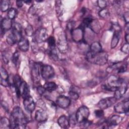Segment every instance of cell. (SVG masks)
Returning <instances> with one entry per match:
<instances>
[{
  "label": "cell",
  "mask_w": 129,
  "mask_h": 129,
  "mask_svg": "<svg viewBox=\"0 0 129 129\" xmlns=\"http://www.w3.org/2000/svg\"><path fill=\"white\" fill-rule=\"evenodd\" d=\"M11 128H24L26 127L28 119L23 110L19 107L16 106L13 109L10 118Z\"/></svg>",
  "instance_id": "cell-1"
},
{
  "label": "cell",
  "mask_w": 129,
  "mask_h": 129,
  "mask_svg": "<svg viewBox=\"0 0 129 129\" xmlns=\"http://www.w3.org/2000/svg\"><path fill=\"white\" fill-rule=\"evenodd\" d=\"M108 57L107 53L103 51L97 53H93L88 51L86 55V59L89 62L99 66L105 64L107 62Z\"/></svg>",
  "instance_id": "cell-2"
},
{
  "label": "cell",
  "mask_w": 129,
  "mask_h": 129,
  "mask_svg": "<svg viewBox=\"0 0 129 129\" xmlns=\"http://www.w3.org/2000/svg\"><path fill=\"white\" fill-rule=\"evenodd\" d=\"M12 29L11 33L7 37V42L10 45L18 43L22 38V27L20 24L13 23Z\"/></svg>",
  "instance_id": "cell-3"
},
{
  "label": "cell",
  "mask_w": 129,
  "mask_h": 129,
  "mask_svg": "<svg viewBox=\"0 0 129 129\" xmlns=\"http://www.w3.org/2000/svg\"><path fill=\"white\" fill-rule=\"evenodd\" d=\"M124 80L115 75L110 76L107 79V84L103 85V88L110 91H115Z\"/></svg>",
  "instance_id": "cell-4"
},
{
  "label": "cell",
  "mask_w": 129,
  "mask_h": 129,
  "mask_svg": "<svg viewBox=\"0 0 129 129\" xmlns=\"http://www.w3.org/2000/svg\"><path fill=\"white\" fill-rule=\"evenodd\" d=\"M90 111L89 108L85 106H82L79 108L76 113V120L78 122L82 123L88 119Z\"/></svg>",
  "instance_id": "cell-5"
},
{
  "label": "cell",
  "mask_w": 129,
  "mask_h": 129,
  "mask_svg": "<svg viewBox=\"0 0 129 129\" xmlns=\"http://www.w3.org/2000/svg\"><path fill=\"white\" fill-rule=\"evenodd\" d=\"M129 100L125 99L120 102L117 103L114 107V111L118 113L128 114L129 110Z\"/></svg>",
  "instance_id": "cell-6"
},
{
  "label": "cell",
  "mask_w": 129,
  "mask_h": 129,
  "mask_svg": "<svg viewBox=\"0 0 129 129\" xmlns=\"http://www.w3.org/2000/svg\"><path fill=\"white\" fill-rule=\"evenodd\" d=\"M55 72L52 67L48 64H45L41 66V76L44 80H49L53 78Z\"/></svg>",
  "instance_id": "cell-7"
},
{
  "label": "cell",
  "mask_w": 129,
  "mask_h": 129,
  "mask_svg": "<svg viewBox=\"0 0 129 129\" xmlns=\"http://www.w3.org/2000/svg\"><path fill=\"white\" fill-rule=\"evenodd\" d=\"M34 40L37 43H42L47 40V33L45 28H40L37 29L33 34Z\"/></svg>",
  "instance_id": "cell-8"
},
{
  "label": "cell",
  "mask_w": 129,
  "mask_h": 129,
  "mask_svg": "<svg viewBox=\"0 0 129 129\" xmlns=\"http://www.w3.org/2000/svg\"><path fill=\"white\" fill-rule=\"evenodd\" d=\"M117 100L113 96L110 97L100 100L97 104V106L101 109H105L114 104Z\"/></svg>",
  "instance_id": "cell-9"
},
{
  "label": "cell",
  "mask_w": 129,
  "mask_h": 129,
  "mask_svg": "<svg viewBox=\"0 0 129 129\" xmlns=\"http://www.w3.org/2000/svg\"><path fill=\"white\" fill-rule=\"evenodd\" d=\"M41 67L38 63H34L31 68V77L33 82L37 84L40 81V76L41 74Z\"/></svg>",
  "instance_id": "cell-10"
},
{
  "label": "cell",
  "mask_w": 129,
  "mask_h": 129,
  "mask_svg": "<svg viewBox=\"0 0 129 129\" xmlns=\"http://www.w3.org/2000/svg\"><path fill=\"white\" fill-rule=\"evenodd\" d=\"M16 91L18 97L22 96L23 98H25L30 96L29 86L24 81L22 82L19 88L16 90Z\"/></svg>",
  "instance_id": "cell-11"
},
{
  "label": "cell",
  "mask_w": 129,
  "mask_h": 129,
  "mask_svg": "<svg viewBox=\"0 0 129 129\" xmlns=\"http://www.w3.org/2000/svg\"><path fill=\"white\" fill-rule=\"evenodd\" d=\"M84 30L83 29L79 27L76 29H73L71 32L72 39L76 42H80L83 40L84 35Z\"/></svg>",
  "instance_id": "cell-12"
},
{
  "label": "cell",
  "mask_w": 129,
  "mask_h": 129,
  "mask_svg": "<svg viewBox=\"0 0 129 129\" xmlns=\"http://www.w3.org/2000/svg\"><path fill=\"white\" fill-rule=\"evenodd\" d=\"M56 104L61 108H68L71 104L70 98L64 95H60L57 97L55 101Z\"/></svg>",
  "instance_id": "cell-13"
},
{
  "label": "cell",
  "mask_w": 129,
  "mask_h": 129,
  "mask_svg": "<svg viewBox=\"0 0 129 129\" xmlns=\"http://www.w3.org/2000/svg\"><path fill=\"white\" fill-rule=\"evenodd\" d=\"M23 105L25 109L28 112H32L35 108V103L33 99L30 96L24 98Z\"/></svg>",
  "instance_id": "cell-14"
},
{
  "label": "cell",
  "mask_w": 129,
  "mask_h": 129,
  "mask_svg": "<svg viewBox=\"0 0 129 129\" xmlns=\"http://www.w3.org/2000/svg\"><path fill=\"white\" fill-rule=\"evenodd\" d=\"M127 90V83L124 81L121 85L118 87L114 91V97L118 100L120 99L125 93Z\"/></svg>",
  "instance_id": "cell-15"
},
{
  "label": "cell",
  "mask_w": 129,
  "mask_h": 129,
  "mask_svg": "<svg viewBox=\"0 0 129 129\" xmlns=\"http://www.w3.org/2000/svg\"><path fill=\"white\" fill-rule=\"evenodd\" d=\"M35 118V120L39 122H43L47 120L48 114L44 110L39 109L36 111Z\"/></svg>",
  "instance_id": "cell-16"
},
{
  "label": "cell",
  "mask_w": 129,
  "mask_h": 129,
  "mask_svg": "<svg viewBox=\"0 0 129 129\" xmlns=\"http://www.w3.org/2000/svg\"><path fill=\"white\" fill-rule=\"evenodd\" d=\"M122 120V118L121 116L117 115H114L109 118L106 122L107 125L109 127L117 125L121 122Z\"/></svg>",
  "instance_id": "cell-17"
},
{
  "label": "cell",
  "mask_w": 129,
  "mask_h": 129,
  "mask_svg": "<svg viewBox=\"0 0 129 129\" xmlns=\"http://www.w3.org/2000/svg\"><path fill=\"white\" fill-rule=\"evenodd\" d=\"M13 23L12 20L8 18H4L1 21V28L2 33L6 31L9 30L12 28Z\"/></svg>",
  "instance_id": "cell-18"
},
{
  "label": "cell",
  "mask_w": 129,
  "mask_h": 129,
  "mask_svg": "<svg viewBox=\"0 0 129 129\" xmlns=\"http://www.w3.org/2000/svg\"><path fill=\"white\" fill-rule=\"evenodd\" d=\"M1 83L2 85L5 87L9 86L10 85L8 74L7 71L2 67L1 69Z\"/></svg>",
  "instance_id": "cell-19"
},
{
  "label": "cell",
  "mask_w": 129,
  "mask_h": 129,
  "mask_svg": "<svg viewBox=\"0 0 129 129\" xmlns=\"http://www.w3.org/2000/svg\"><path fill=\"white\" fill-rule=\"evenodd\" d=\"M57 123L59 126L62 128H68L70 125L69 118L64 115H62L58 118Z\"/></svg>",
  "instance_id": "cell-20"
},
{
  "label": "cell",
  "mask_w": 129,
  "mask_h": 129,
  "mask_svg": "<svg viewBox=\"0 0 129 129\" xmlns=\"http://www.w3.org/2000/svg\"><path fill=\"white\" fill-rule=\"evenodd\" d=\"M18 45L20 50L26 52L29 50V42L27 38L22 37L18 43Z\"/></svg>",
  "instance_id": "cell-21"
},
{
  "label": "cell",
  "mask_w": 129,
  "mask_h": 129,
  "mask_svg": "<svg viewBox=\"0 0 129 129\" xmlns=\"http://www.w3.org/2000/svg\"><path fill=\"white\" fill-rule=\"evenodd\" d=\"M120 30L114 31V33L111 41V48H114L117 45L119 40V37H120Z\"/></svg>",
  "instance_id": "cell-22"
},
{
  "label": "cell",
  "mask_w": 129,
  "mask_h": 129,
  "mask_svg": "<svg viewBox=\"0 0 129 129\" xmlns=\"http://www.w3.org/2000/svg\"><path fill=\"white\" fill-rule=\"evenodd\" d=\"M78 87L75 86H72L69 92V95L70 97L74 100H77L79 97V89H77Z\"/></svg>",
  "instance_id": "cell-23"
},
{
  "label": "cell",
  "mask_w": 129,
  "mask_h": 129,
  "mask_svg": "<svg viewBox=\"0 0 129 129\" xmlns=\"http://www.w3.org/2000/svg\"><path fill=\"white\" fill-rule=\"evenodd\" d=\"M89 51L93 53L100 52L102 51V46L98 42H94L91 44L90 46V50Z\"/></svg>",
  "instance_id": "cell-24"
},
{
  "label": "cell",
  "mask_w": 129,
  "mask_h": 129,
  "mask_svg": "<svg viewBox=\"0 0 129 129\" xmlns=\"http://www.w3.org/2000/svg\"><path fill=\"white\" fill-rule=\"evenodd\" d=\"M43 87L46 91L50 92L56 90L57 87V86L54 82H47L44 84Z\"/></svg>",
  "instance_id": "cell-25"
},
{
  "label": "cell",
  "mask_w": 129,
  "mask_h": 129,
  "mask_svg": "<svg viewBox=\"0 0 129 129\" xmlns=\"http://www.w3.org/2000/svg\"><path fill=\"white\" fill-rule=\"evenodd\" d=\"M0 127L1 128H11L10 120L6 117H2L0 120Z\"/></svg>",
  "instance_id": "cell-26"
},
{
  "label": "cell",
  "mask_w": 129,
  "mask_h": 129,
  "mask_svg": "<svg viewBox=\"0 0 129 129\" xmlns=\"http://www.w3.org/2000/svg\"><path fill=\"white\" fill-rule=\"evenodd\" d=\"M10 2L9 0H2L1 1L0 8L2 12H5L9 11L10 9Z\"/></svg>",
  "instance_id": "cell-27"
},
{
  "label": "cell",
  "mask_w": 129,
  "mask_h": 129,
  "mask_svg": "<svg viewBox=\"0 0 129 129\" xmlns=\"http://www.w3.org/2000/svg\"><path fill=\"white\" fill-rule=\"evenodd\" d=\"M58 47L60 51H65L67 49V43L66 40L63 38H60L58 41Z\"/></svg>",
  "instance_id": "cell-28"
},
{
  "label": "cell",
  "mask_w": 129,
  "mask_h": 129,
  "mask_svg": "<svg viewBox=\"0 0 129 129\" xmlns=\"http://www.w3.org/2000/svg\"><path fill=\"white\" fill-rule=\"evenodd\" d=\"M13 85L15 87V89L17 90V89L19 88L21 83H22L23 81L22 80L21 77L19 75H16L13 78Z\"/></svg>",
  "instance_id": "cell-29"
},
{
  "label": "cell",
  "mask_w": 129,
  "mask_h": 129,
  "mask_svg": "<svg viewBox=\"0 0 129 129\" xmlns=\"http://www.w3.org/2000/svg\"><path fill=\"white\" fill-rule=\"evenodd\" d=\"M17 15V11L14 8H10L8 12V18L11 20L14 19Z\"/></svg>",
  "instance_id": "cell-30"
},
{
  "label": "cell",
  "mask_w": 129,
  "mask_h": 129,
  "mask_svg": "<svg viewBox=\"0 0 129 129\" xmlns=\"http://www.w3.org/2000/svg\"><path fill=\"white\" fill-rule=\"evenodd\" d=\"M47 42L50 48H54L55 47V40L53 36H49L48 37Z\"/></svg>",
  "instance_id": "cell-31"
},
{
  "label": "cell",
  "mask_w": 129,
  "mask_h": 129,
  "mask_svg": "<svg viewBox=\"0 0 129 129\" xmlns=\"http://www.w3.org/2000/svg\"><path fill=\"white\" fill-rule=\"evenodd\" d=\"M99 15L102 18H106L109 16V13L107 9L104 8L101 9V10L99 12Z\"/></svg>",
  "instance_id": "cell-32"
},
{
  "label": "cell",
  "mask_w": 129,
  "mask_h": 129,
  "mask_svg": "<svg viewBox=\"0 0 129 129\" xmlns=\"http://www.w3.org/2000/svg\"><path fill=\"white\" fill-rule=\"evenodd\" d=\"M19 56H20L19 52L17 50L14 53V54L12 57V61L15 64H17V62L19 58Z\"/></svg>",
  "instance_id": "cell-33"
},
{
  "label": "cell",
  "mask_w": 129,
  "mask_h": 129,
  "mask_svg": "<svg viewBox=\"0 0 129 129\" xmlns=\"http://www.w3.org/2000/svg\"><path fill=\"white\" fill-rule=\"evenodd\" d=\"M25 32L27 35L29 36H31L32 35H33V29L31 25H29L27 26V27L26 28V29H25Z\"/></svg>",
  "instance_id": "cell-34"
},
{
  "label": "cell",
  "mask_w": 129,
  "mask_h": 129,
  "mask_svg": "<svg viewBox=\"0 0 129 129\" xmlns=\"http://www.w3.org/2000/svg\"><path fill=\"white\" fill-rule=\"evenodd\" d=\"M95 115L97 118H101L104 116V111L103 109H100L96 110L94 112Z\"/></svg>",
  "instance_id": "cell-35"
},
{
  "label": "cell",
  "mask_w": 129,
  "mask_h": 129,
  "mask_svg": "<svg viewBox=\"0 0 129 129\" xmlns=\"http://www.w3.org/2000/svg\"><path fill=\"white\" fill-rule=\"evenodd\" d=\"M97 3H98V7L101 9L105 8V7L107 6V3L105 1H102V0L98 1H97Z\"/></svg>",
  "instance_id": "cell-36"
},
{
  "label": "cell",
  "mask_w": 129,
  "mask_h": 129,
  "mask_svg": "<svg viewBox=\"0 0 129 129\" xmlns=\"http://www.w3.org/2000/svg\"><path fill=\"white\" fill-rule=\"evenodd\" d=\"M128 48H129V45H128V43H126L124 44L122 47L121 48V51H122L123 52L125 53H128Z\"/></svg>",
  "instance_id": "cell-37"
},
{
  "label": "cell",
  "mask_w": 129,
  "mask_h": 129,
  "mask_svg": "<svg viewBox=\"0 0 129 129\" xmlns=\"http://www.w3.org/2000/svg\"><path fill=\"white\" fill-rule=\"evenodd\" d=\"M69 122H70V125H75L76 122H77L76 119V116L75 115H72L70 116L69 118Z\"/></svg>",
  "instance_id": "cell-38"
},
{
  "label": "cell",
  "mask_w": 129,
  "mask_h": 129,
  "mask_svg": "<svg viewBox=\"0 0 129 129\" xmlns=\"http://www.w3.org/2000/svg\"><path fill=\"white\" fill-rule=\"evenodd\" d=\"M37 90L38 93L40 94V95H43L45 92V89L44 88L43 86H39L37 87Z\"/></svg>",
  "instance_id": "cell-39"
},
{
  "label": "cell",
  "mask_w": 129,
  "mask_h": 129,
  "mask_svg": "<svg viewBox=\"0 0 129 129\" xmlns=\"http://www.w3.org/2000/svg\"><path fill=\"white\" fill-rule=\"evenodd\" d=\"M123 18L124 19V21H125L126 23H128V20H129V14L128 12H125L123 15Z\"/></svg>",
  "instance_id": "cell-40"
},
{
  "label": "cell",
  "mask_w": 129,
  "mask_h": 129,
  "mask_svg": "<svg viewBox=\"0 0 129 129\" xmlns=\"http://www.w3.org/2000/svg\"><path fill=\"white\" fill-rule=\"evenodd\" d=\"M1 104H2V106L4 107V108H5V110H9V107H8V105L6 104V102H5L4 101H2L1 102Z\"/></svg>",
  "instance_id": "cell-41"
},
{
  "label": "cell",
  "mask_w": 129,
  "mask_h": 129,
  "mask_svg": "<svg viewBox=\"0 0 129 129\" xmlns=\"http://www.w3.org/2000/svg\"><path fill=\"white\" fill-rule=\"evenodd\" d=\"M16 5L19 8H21L23 6V2L20 1H16Z\"/></svg>",
  "instance_id": "cell-42"
},
{
  "label": "cell",
  "mask_w": 129,
  "mask_h": 129,
  "mask_svg": "<svg viewBox=\"0 0 129 129\" xmlns=\"http://www.w3.org/2000/svg\"><path fill=\"white\" fill-rule=\"evenodd\" d=\"M125 40L126 42L127 43H128V39H129V34H126L125 35Z\"/></svg>",
  "instance_id": "cell-43"
},
{
  "label": "cell",
  "mask_w": 129,
  "mask_h": 129,
  "mask_svg": "<svg viewBox=\"0 0 129 129\" xmlns=\"http://www.w3.org/2000/svg\"><path fill=\"white\" fill-rule=\"evenodd\" d=\"M24 3H27V4H29V3H31V1H25Z\"/></svg>",
  "instance_id": "cell-44"
}]
</instances>
